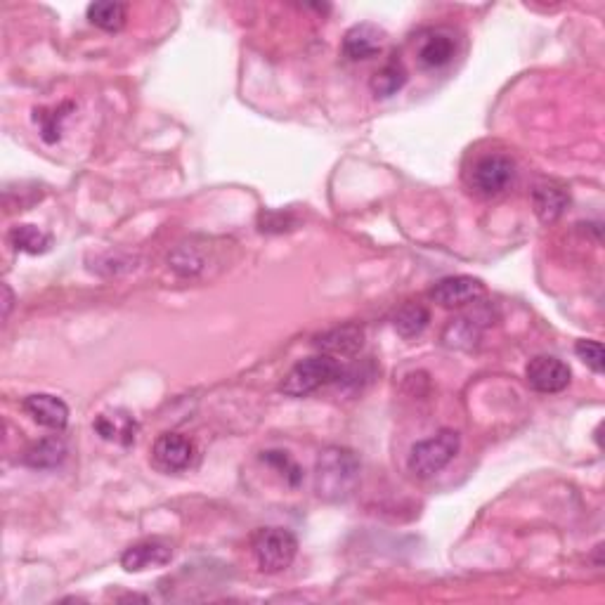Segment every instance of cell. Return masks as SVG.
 <instances>
[{"mask_svg": "<svg viewBox=\"0 0 605 605\" xmlns=\"http://www.w3.org/2000/svg\"><path fill=\"white\" fill-rule=\"evenodd\" d=\"M360 483V459L346 447H327L315 464V490L327 502H343Z\"/></svg>", "mask_w": 605, "mask_h": 605, "instance_id": "6da1fadb", "label": "cell"}, {"mask_svg": "<svg viewBox=\"0 0 605 605\" xmlns=\"http://www.w3.org/2000/svg\"><path fill=\"white\" fill-rule=\"evenodd\" d=\"M383 36L386 34H383V29H379L376 24H355L353 29H348L346 38H343V55H346L350 62L369 60L376 52H381Z\"/></svg>", "mask_w": 605, "mask_h": 605, "instance_id": "4fadbf2b", "label": "cell"}, {"mask_svg": "<svg viewBox=\"0 0 605 605\" xmlns=\"http://www.w3.org/2000/svg\"><path fill=\"white\" fill-rule=\"evenodd\" d=\"M431 322V312L421 303H405L395 315L393 327L402 338H416L424 334V329Z\"/></svg>", "mask_w": 605, "mask_h": 605, "instance_id": "ffe728a7", "label": "cell"}, {"mask_svg": "<svg viewBox=\"0 0 605 605\" xmlns=\"http://www.w3.org/2000/svg\"><path fill=\"white\" fill-rule=\"evenodd\" d=\"M525 379H528L532 390L551 395V393H561V390L570 386L572 372L568 364L558 360V357L537 355L532 357L528 369H525Z\"/></svg>", "mask_w": 605, "mask_h": 605, "instance_id": "8992f818", "label": "cell"}, {"mask_svg": "<svg viewBox=\"0 0 605 605\" xmlns=\"http://www.w3.org/2000/svg\"><path fill=\"white\" fill-rule=\"evenodd\" d=\"M454 52H457V45H454V38L450 34H435L426 36L419 45V62L428 69H440L445 64L452 62Z\"/></svg>", "mask_w": 605, "mask_h": 605, "instance_id": "e0dca14e", "label": "cell"}, {"mask_svg": "<svg viewBox=\"0 0 605 605\" xmlns=\"http://www.w3.org/2000/svg\"><path fill=\"white\" fill-rule=\"evenodd\" d=\"M8 242L15 251L29 256H43L52 249V234L43 232L36 225H17L8 232Z\"/></svg>", "mask_w": 605, "mask_h": 605, "instance_id": "2e32d148", "label": "cell"}, {"mask_svg": "<svg viewBox=\"0 0 605 605\" xmlns=\"http://www.w3.org/2000/svg\"><path fill=\"white\" fill-rule=\"evenodd\" d=\"M461 447V435L457 431H440L433 438L416 442L409 452V471L414 473L416 478H433L435 473H440L450 461L457 457Z\"/></svg>", "mask_w": 605, "mask_h": 605, "instance_id": "3957f363", "label": "cell"}, {"mask_svg": "<svg viewBox=\"0 0 605 605\" xmlns=\"http://www.w3.org/2000/svg\"><path fill=\"white\" fill-rule=\"evenodd\" d=\"M194 454H197V450H194V442L180 433L159 435L152 447V457L156 461V466L164 468L168 473H178V471H185V468H190L194 461Z\"/></svg>", "mask_w": 605, "mask_h": 605, "instance_id": "ba28073f", "label": "cell"}, {"mask_svg": "<svg viewBox=\"0 0 605 605\" xmlns=\"http://www.w3.org/2000/svg\"><path fill=\"white\" fill-rule=\"evenodd\" d=\"M343 374L346 372H343L341 362L334 360V357H308V360H301L286 374V379L282 381V393L289 395V398H305V395L317 393L329 383H336Z\"/></svg>", "mask_w": 605, "mask_h": 605, "instance_id": "7a4b0ae2", "label": "cell"}, {"mask_svg": "<svg viewBox=\"0 0 605 605\" xmlns=\"http://www.w3.org/2000/svg\"><path fill=\"white\" fill-rule=\"evenodd\" d=\"M24 412L36 421L38 426L50 428V431H64L69 424V407L67 402L57 395L36 393L24 400Z\"/></svg>", "mask_w": 605, "mask_h": 605, "instance_id": "8fae6325", "label": "cell"}, {"mask_svg": "<svg viewBox=\"0 0 605 605\" xmlns=\"http://www.w3.org/2000/svg\"><path fill=\"white\" fill-rule=\"evenodd\" d=\"M88 19H90V24L97 26V29L109 31V34H116V31H121L123 26H126L128 5L116 3V0H100V3H90Z\"/></svg>", "mask_w": 605, "mask_h": 605, "instance_id": "ac0fdd59", "label": "cell"}, {"mask_svg": "<svg viewBox=\"0 0 605 605\" xmlns=\"http://www.w3.org/2000/svg\"><path fill=\"white\" fill-rule=\"evenodd\" d=\"M95 433L102 440L116 442V445H133L138 438V421L126 409H112V412H102L95 416Z\"/></svg>", "mask_w": 605, "mask_h": 605, "instance_id": "7c38bea8", "label": "cell"}, {"mask_svg": "<svg viewBox=\"0 0 605 605\" xmlns=\"http://www.w3.org/2000/svg\"><path fill=\"white\" fill-rule=\"evenodd\" d=\"M485 296V284L476 277H445L431 289V298L442 308H464V305L478 303Z\"/></svg>", "mask_w": 605, "mask_h": 605, "instance_id": "52a82bcc", "label": "cell"}, {"mask_svg": "<svg viewBox=\"0 0 605 605\" xmlns=\"http://www.w3.org/2000/svg\"><path fill=\"white\" fill-rule=\"evenodd\" d=\"M516 164L504 154H487L473 166L471 187L483 197H497L513 182Z\"/></svg>", "mask_w": 605, "mask_h": 605, "instance_id": "5b68a950", "label": "cell"}, {"mask_svg": "<svg viewBox=\"0 0 605 605\" xmlns=\"http://www.w3.org/2000/svg\"><path fill=\"white\" fill-rule=\"evenodd\" d=\"M173 561V546L164 539H145L128 546L121 556V568L126 572H145L149 568H164Z\"/></svg>", "mask_w": 605, "mask_h": 605, "instance_id": "9c48e42d", "label": "cell"}, {"mask_svg": "<svg viewBox=\"0 0 605 605\" xmlns=\"http://www.w3.org/2000/svg\"><path fill=\"white\" fill-rule=\"evenodd\" d=\"M312 346L329 357H348L360 353L364 346V329L360 324H338L315 336Z\"/></svg>", "mask_w": 605, "mask_h": 605, "instance_id": "30bf717a", "label": "cell"}, {"mask_svg": "<svg viewBox=\"0 0 605 605\" xmlns=\"http://www.w3.org/2000/svg\"><path fill=\"white\" fill-rule=\"evenodd\" d=\"M532 206H535L537 218L542 220L544 225H551L556 223L565 213V208L570 206V194L563 185L542 182V185H537L535 190H532Z\"/></svg>", "mask_w": 605, "mask_h": 605, "instance_id": "5bb4252c", "label": "cell"}, {"mask_svg": "<svg viewBox=\"0 0 605 605\" xmlns=\"http://www.w3.org/2000/svg\"><path fill=\"white\" fill-rule=\"evenodd\" d=\"M67 442L60 435H50L29 445L22 454V464L34 468V471H52V468L62 466L67 459Z\"/></svg>", "mask_w": 605, "mask_h": 605, "instance_id": "9a60e30c", "label": "cell"}, {"mask_svg": "<svg viewBox=\"0 0 605 605\" xmlns=\"http://www.w3.org/2000/svg\"><path fill=\"white\" fill-rule=\"evenodd\" d=\"M71 109H74V104H60V107L55 109H34V121L36 126L41 128V138L52 145V142H57L62 138V123L67 119Z\"/></svg>", "mask_w": 605, "mask_h": 605, "instance_id": "44dd1931", "label": "cell"}, {"mask_svg": "<svg viewBox=\"0 0 605 605\" xmlns=\"http://www.w3.org/2000/svg\"><path fill=\"white\" fill-rule=\"evenodd\" d=\"M253 556H256L258 568L268 575L282 572L296 561L298 539L294 532L284 528H263L251 539Z\"/></svg>", "mask_w": 605, "mask_h": 605, "instance_id": "277c9868", "label": "cell"}, {"mask_svg": "<svg viewBox=\"0 0 605 605\" xmlns=\"http://www.w3.org/2000/svg\"><path fill=\"white\" fill-rule=\"evenodd\" d=\"M407 69L405 64L400 60H393L388 64H383V67L376 71L372 76V83H369V88H372V93L379 97V100H388V97L398 95L402 88L407 86Z\"/></svg>", "mask_w": 605, "mask_h": 605, "instance_id": "d6986e66", "label": "cell"}, {"mask_svg": "<svg viewBox=\"0 0 605 605\" xmlns=\"http://www.w3.org/2000/svg\"><path fill=\"white\" fill-rule=\"evenodd\" d=\"M575 353L580 360L587 364L594 374H603L605 372V355H603V346L598 341H577Z\"/></svg>", "mask_w": 605, "mask_h": 605, "instance_id": "cb8c5ba5", "label": "cell"}, {"mask_svg": "<svg viewBox=\"0 0 605 605\" xmlns=\"http://www.w3.org/2000/svg\"><path fill=\"white\" fill-rule=\"evenodd\" d=\"M260 459H263L268 466L275 468V471L279 473V476H282V478L286 480V483H289L291 487H298V485H301V480H303L301 466H298L296 461L291 459L286 452L270 450V452H263V457H260Z\"/></svg>", "mask_w": 605, "mask_h": 605, "instance_id": "603a6c76", "label": "cell"}, {"mask_svg": "<svg viewBox=\"0 0 605 605\" xmlns=\"http://www.w3.org/2000/svg\"><path fill=\"white\" fill-rule=\"evenodd\" d=\"M3 294H5V301H3V317L8 320L10 310H12V303H15V296H12V289L8 284H3Z\"/></svg>", "mask_w": 605, "mask_h": 605, "instance_id": "d4e9b609", "label": "cell"}, {"mask_svg": "<svg viewBox=\"0 0 605 605\" xmlns=\"http://www.w3.org/2000/svg\"><path fill=\"white\" fill-rule=\"evenodd\" d=\"M442 338L450 348H473L480 338V324L471 317H459V320H452Z\"/></svg>", "mask_w": 605, "mask_h": 605, "instance_id": "7402d4cb", "label": "cell"}]
</instances>
